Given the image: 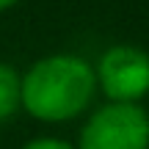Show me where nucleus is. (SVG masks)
Here are the masks:
<instances>
[{
    "mask_svg": "<svg viewBox=\"0 0 149 149\" xmlns=\"http://www.w3.org/2000/svg\"><path fill=\"white\" fill-rule=\"evenodd\" d=\"M22 111V72L8 61H0V124L11 122Z\"/></svg>",
    "mask_w": 149,
    "mask_h": 149,
    "instance_id": "20e7f679",
    "label": "nucleus"
},
{
    "mask_svg": "<svg viewBox=\"0 0 149 149\" xmlns=\"http://www.w3.org/2000/svg\"><path fill=\"white\" fill-rule=\"evenodd\" d=\"M19 149H77V146L66 138H58V135H39V138L25 141Z\"/></svg>",
    "mask_w": 149,
    "mask_h": 149,
    "instance_id": "39448f33",
    "label": "nucleus"
},
{
    "mask_svg": "<svg viewBox=\"0 0 149 149\" xmlns=\"http://www.w3.org/2000/svg\"><path fill=\"white\" fill-rule=\"evenodd\" d=\"M17 3H19V0H0V14H3V11H8V8H14Z\"/></svg>",
    "mask_w": 149,
    "mask_h": 149,
    "instance_id": "423d86ee",
    "label": "nucleus"
},
{
    "mask_svg": "<svg viewBox=\"0 0 149 149\" xmlns=\"http://www.w3.org/2000/svg\"><path fill=\"white\" fill-rule=\"evenodd\" d=\"M105 102H144L149 97V53L138 44H111L94 64Z\"/></svg>",
    "mask_w": 149,
    "mask_h": 149,
    "instance_id": "7ed1b4c3",
    "label": "nucleus"
},
{
    "mask_svg": "<svg viewBox=\"0 0 149 149\" xmlns=\"http://www.w3.org/2000/svg\"><path fill=\"white\" fill-rule=\"evenodd\" d=\"M77 149H149V111L141 102H102L80 124Z\"/></svg>",
    "mask_w": 149,
    "mask_h": 149,
    "instance_id": "f03ea898",
    "label": "nucleus"
},
{
    "mask_svg": "<svg viewBox=\"0 0 149 149\" xmlns=\"http://www.w3.org/2000/svg\"><path fill=\"white\" fill-rule=\"evenodd\" d=\"M100 94L94 64L74 53H50L22 72V111L44 124L83 119Z\"/></svg>",
    "mask_w": 149,
    "mask_h": 149,
    "instance_id": "f257e3e1",
    "label": "nucleus"
}]
</instances>
